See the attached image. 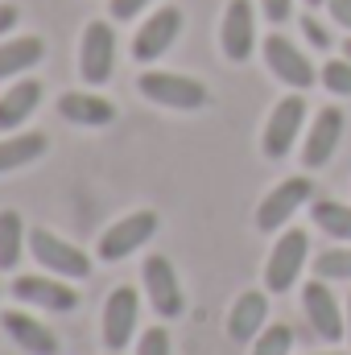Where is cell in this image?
<instances>
[{"instance_id":"52a82bcc","label":"cell","mask_w":351,"mask_h":355,"mask_svg":"<svg viewBox=\"0 0 351 355\" xmlns=\"http://www.w3.org/2000/svg\"><path fill=\"white\" fill-rule=\"evenodd\" d=\"M302 310H306V318H310V331H314L323 343H339V339L348 335V310L339 306L331 281L314 277V281L302 289Z\"/></svg>"},{"instance_id":"9c48e42d","label":"cell","mask_w":351,"mask_h":355,"mask_svg":"<svg viewBox=\"0 0 351 355\" xmlns=\"http://www.w3.org/2000/svg\"><path fill=\"white\" fill-rule=\"evenodd\" d=\"M141 281H145V297H149L153 314H162V318H178V314L186 310L182 281H178L170 257H157V252L145 257V265H141Z\"/></svg>"},{"instance_id":"7a4b0ae2","label":"cell","mask_w":351,"mask_h":355,"mask_svg":"<svg viewBox=\"0 0 351 355\" xmlns=\"http://www.w3.org/2000/svg\"><path fill=\"white\" fill-rule=\"evenodd\" d=\"M302 120H306V91H293L285 99H277V107L268 112L261 132V153L268 162H281L293 153L298 137H302Z\"/></svg>"},{"instance_id":"e575fe53","label":"cell","mask_w":351,"mask_h":355,"mask_svg":"<svg viewBox=\"0 0 351 355\" xmlns=\"http://www.w3.org/2000/svg\"><path fill=\"white\" fill-rule=\"evenodd\" d=\"M306 4H327V0H306Z\"/></svg>"},{"instance_id":"1f68e13d","label":"cell","mask_w":351,"mask_h":355,"mask_svg":"<svg viewBox=\"0 0 351 355\" xmlns=\"http://www.w3.org/2000/svg\"><path fill=\"white\" fill-rule=\"evenodd\" d=\"M17 25V8L12 4H0V33H8Z\"/></svg>"},{"instance_id":"d590c367","label":"cell","mask_w":351,"mask_h":355,"mask_svg":"<svg viewBox=\"0 0 351 355\" xmlns=\"http://www.w3.org/2000/svg\"><path fill=\"white\" fill-rule=\"evenodd\" d=\"M327 355H343V352H327Z\"/></svg>"},{"instance_id":"6da1fadb","label":"cell","mask_w":351,"mask_h":355,"mask_svg":"<svg viewBox=\"0 0 351 355\" xmlns=\"http://www.w3.org/2000/svg\"><path fill=\"white\" fill-rule=\"evenodd\" d=\"M310 261V236L302 227H285L264 261V289L268 293H289L302 277V265Z\"/></svg>"},{"instance_id":"44dd1931","label":"cell","mask_w":351,"mask_h":355,"mask_svg":"<svg viewBox=\"0 0 351 355\" xmlns=\"http://www.w3.org/2000/svg\"><path fill=\"white\" fill-rule=\"evenodd\" d=\"M310 219H314V227L327 232L335 244H351V202L314 198V202H310Z\"/></svg>"},{"instance_id":"836d02e7","label":"cell","mask_w":351,"mask_h":355,"mask_svg":"<svg viewBox=\"0 0 351 355\" xmlns=\"http://www.w3.org/2000/svg\"><path fill=\"white\" fill-rule=\"evenodd\" d=\"M343 58H351V37L343 42Z\"/></svg>"},{"instance_id":"d4e9b609","label":"cell","mask_w":351,"mask_h":355,"mask_svg":"<svg viewBox=\"0 0 351 355\" xmlns=\"http://www.w3.org/2000/svg\"><path fill=\"white\" fill-rule=\"evenodd\" d=\"M289 352H293V327H285V322H268L252 343V355H289Z\"/></svg>"},{"instance_id":"5b68a950","label":"cell","mask_w":351,"mask_h":355,"mask_svg":"<svg viewBox=\"0 0 351 355\" xmlns=\"http://www.w3.org/2000/svg\"><path fill=\"white\" fill-rule=\"evenodd\" d=\"M310 198H314V182L306 174H293V178H285V182H277V186L261 198V207H257V227H261V232H285V223H289Z\"/></svg>"},{"instance_id":"277c9868","label":"cell","mask_w":351,"mask_h":355,"mask_svg":"<svg viewBox=\"0 0 351 355\" xmlns=\"http://www.w3.org/2000/svg\"><path fill=\"white\" fill-rule=\"evenodd\" d=\"M137 87L145 99L162 103V107H174V112H194V107H207L211 91L203 87L198 79L190 75H174V71H145L137 79Z\"/></svg>"},{"instance_id":"9a60e30c","label":"cell","mask_w":351,"mask_h":355,"mask_svg":"<svg viewBox=\"0 0 351 355\" xmlns=\"http://www.w3.org/2000/svg\"><path fill=\"white\" fill-rule=\"evenodd\" d=\"M178 33H182V8H174V4L157 8V12L137 29V37H132V58H137V62L162 58V54L178 42Z\"/></svg>"},{"instance_id":"d6a6232c","label":"cell","mask_w":351,"mask_h":355,"mask_svg":"<svg viewBox=\"0 0 351 355\" xmlns=\"http://www.w3.org/2000/svg\"><path fill=\"white\" fill-rule=\"evenodd\" d=\"M348 339H351V297H348Z\"/></svg>"},{"instance_id":"ac0fdd59","label":"cell","mask_w":351,"mask_h":355,"mask_svg":"<svg viewBox=\"0 0 351 355\" xmlns=\"http://www.w3.org/2000/svg\"><path fill=\"white\" fill-rule=\"evenodd\" d=\"M58 112H62V120H71L79 128H103L116 120V103L103 95H91V91H67L58 99Z\"/></svg>"},{"instance_id":"4316f807","label":"cell","mask_w":351,"mask_h":355,"mask_svg":"<svg viewBox=\"0 0 351 355\" xmlns=\"http://www.w3.org/2000/svg\"><path fill=\"white\" fill-rule=\"evenodd\" d=\"M137 355H174L170 352V331L166 327H149L137 343Z\"/></svg>"},{"instance_id":"603a6c76","label":"cell","mask_w":351,"mask_h":355,"mask_svg":"<svg viewBox=\"0 0 351 355\" xmlns=\"http://www.w3.org/2000/svg\"><path fill=\"white\" fill-rule=\"evenodd\" d=\"M21 248H29V232L17 211H0V272L21 265Z\"/></svg>"},{"instance_id":"ffe728a7","label":"cell","mask_w":351,"mask_h":355,"mask_svg":"<svg viewBox=\"0 0 351 355\" xmlns=\"http://www.w3.org/2000/svg\"><path fill=\"white\" fill-rule=\"evenodd\" d=\"M46 149H50L46 132H17V137H4V141H0V174H12V170H21V166H33Z\"/></svg>"},{"instance_id":"4dcf8cb0","label":"cell","mask_w":351,"mask_h":355,"mask_svg":"<svg viewBox=\"0 0 351 355\" xmlns=\"http://www.w3.org/2000/svg\"><path fill=\"white\" fill-rule=\"evenodd\" d=\"M327 4H331V21L351 29V0H327Z\"/></svg>"},{"instance_id":"484cf974","label":"cell","mask_w":351,"mask_h":355,"mask_svg":"<svg viewBox=\"0 0 351 355\" xmlns=\"http://www.w3.org/2000/svg\"><path fill=\"white\" fill-rule=\"evenodd\" d=\"M318 83L331 91V95H351V58H331L318 71Z\"/></svg>"},{"instance_id":"4fadbf2b","label":"cell","mask_w":351,"mask_h":355,"mask_svg":"<svg viewBox=\"0 0 351 355\" xmlns=\"http://www.w3.org/2000/svg\"><path fill=\"white\" fill-rule=\"evenodd\" d=\"M12 297L17 302H25V306H37V310H54V314H71V310H79V293L62 281V277H17L12 285Z\"/></svg>"},{"instance_id":"2e32d148","label":"cell","mask_w":351,"mask_h":355,"mask_svg":"<svg viewBox=\"0 0 351 355\" xmlns=\"http://www.w3.org/2000/svg\"><path fill=\"white\" fill-rule=\"evenodd\" d=\"M0 327H4V335H8L25 355H58L62 352L58 335H54L46 322L29 318V314H21V310H4V314H0Z\"/></svg>"},{"instance_id":"7c38bea8","label":"cell","mask_w":351,"mask_h":355,"mask_svg":"<svg viewBox=\"0 0 351 355\" xmlns=\"http://www.w3.org/2000/svg\"><path fill=\"white\" fill-rule=\"evenodd\" d=\"M137 314H141V297L132 285H120L108 293V302H103V347L108 352H124L132 343Z\"/></svg>"},{"instance_id":"f1b7e54d","label":"cell","mask_w":351,"mask_h":355,"mask_svg":"<svg viewBox=\"0 0 351 355\" xmlns=\"http://www.w3.org/2000/svg\"><path fill=\"white\" fill-rule=\"evenodd\" d=\"M145 4H149V0H108V12H112L116 21H132Z\"/></svg>"},{"instance_id":"83f0119b","label":"cell","mask_w":351,"mask_h":355,"mask_svg":"<svg viewBox=\"0 0 351 355\" xmlns=\"http://www.w3.org/2000/svg\"><path fill=\"white\" fill-rule=\"evenodd\" d=\"M302 33H306V42H310L314 50H327V46H331V33L323 29L318 17H302Z\"/></svg>"},{"instance_id":"e0dca14e","label":"cell","mask_w":351,"mask_h":355,"mask_svg":"<svg viewBox=\"0 0 351 355\" xmlns=\"http://www.w3.org/2000/svg\"><path fill=\"white\" fill-rule=\"evenodd\" d=\"M264 327H268V297H264L261 289L240 293L236 306H232V314H228L232 343H257V335H261Z\"/></svg>"},{"instance_id":"30bf717a","label":"cell","mask_w":351,"mask_h":355,"mask_svg":"<svg viewBox=\"0 0 351 355\" xmlns=\"http://www.w3.org/2000/svg\"><path fill=\"white\" fill-rule=\"evenodd\" d=\"M112 71H116V33L108 21H91L79 42V75L87 79V87H99L112 79Z\"/></svg>"},{"instance_id":"ba28073f","label":"cell","mask_w":351,"mask_h":355,"mask_svg":"<svg viewBox=\"0 0 351 355\" xmlns=\"http://www.w3.org/2000/svg\"><path fill=\"white\" fill-rule=\"evenodd\" d=\"M264 67L285 83V87L293 91H310L314 83H318V71H314V62L285 37V33H268L264 37Z\"/></svg>"},{"instance_id":"8fae6325","label":"cell","mask_w":351,"mask_h":355,"mask_svg":"<svg viewBox=\"0 0 351 355\" xmlns=\"http://www.w3.org/2000/svg\"><path fill=\"white\" fill-rule=\"evenodd\" d=\"M343 128H348L343 107L327 103V107L310 120V132H306V141H302V166H306V170H323V166L335 157V149H339V141H343Z\"/></svg>"},{"instance_id":"f546056e","label":"cell","mask_w":351,"mask_h":355,"mask_svg":"<svg viewBox=\"0 0 351 355\" xmlns=\"http://www.w3.org/2000/svg\"><path fill=\"white\" fill-rule=\"evenodd\" d=\"M261 12L273 21V25H281V21H289V12H293V0H261Z\"/></svg>"},{"instance_id":"8992f818","label":"cell","mask_w":351,"mask_h":355,"mask_svg":"<svg viewBox=\"0 0 351 355\" xmlns=\"http://www.w3.org/2000/svg\"><path fill=\"white\" fill-rule=\"evenodd\" d=\"M157 227H162L157 211H132V215L116 219V223H112V227L99 236V261L116 265V261L132 257L137 248H145V244L157 236Z\"/></svg>"},{"instance_id":"7402d4cb","label":"cell","mask_w":351,"mask_h":355,"mask_svg":"<svg viewBox=\"0 0 351 355\" xmlns=\"http://www.w3.org/2000/svg\"><path fill=\"white\" fill-rule=\"evenodd\" d=\"M46 54V42L42 37H12V42H0V79H12L29 67H37Z\"/></svg>"},{"instance_id":"d6986e66","label":"cell","mask_w":351,"mask_h":355,"mask_svg":"<svg viewBox=\"0 0 351 355\" xmlns=\"http://www.w3.org/2000/svg\"><path fill=\"white\" fill-rule=\"evenodd\" d=\"M37 103H42V83L37 79H21L17 87H8L0 95V132L21 128V120H29Z\"/></svg>"},{"instance_id":"5bb4252c","label":"cell","mask_w":351,"mask_h":355,"mask_svg":"<svg viewBox=\"0 0 351 355\" xmlns=\"http://www.w3.org/2000/svg\"><path fill=\"white\" fill-rule=\"evenodd\" d=\"M219 46L232 62H248L252 46H257V12L252 0H228L223 8V29H219Z\"/></svg>"},{"instance_id":"cb8c5ba5","label":"cell","mask_w":351,"mask_h":355,"mask_svg":"<svg viewBox=\"0 0 351 355\" xmlns=\"http://www.w3.org/2000/svg\"><path fill=\"white\" fill-rule=\"evenodd\" d=\"M314 277H323V281H351V244L318 252L314 257Z\"/></svg>"},{"instance_id":"3957f363","label":"cell","mask_w":351,"mask_h":355,"mask_svg":"<svg viewBox=\"0 0 351 355\" xmlns=\"http://www.w3.org/2000/svg\"><path fill=\"white\" fill-rule=\"evenodd\" d=\"M29 257L46 268V272L62 277V281H83V277H91V257L83 248L67 244L62 236H54L50 227H33L29 232Z\"/></svg>"}]
</instances>
